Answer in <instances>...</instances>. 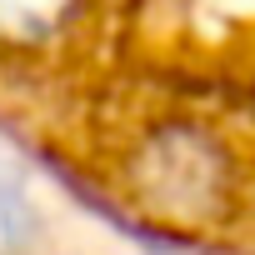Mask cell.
<instances>
[{
	"label": "cell",
	"instance_id": "1",
	"mask_svg": "<svg viewBox=\"0 0 255 255\" xmlns=\"http://www.w3.org/2000/svg\"><path fill=\"white\" fill-rule=\"evenodd\" d=\"M80 0H0V40L5 45H40L70 25Z\"/></svg>",
	"mask_w": 255,
	"mask_h": 255
},
{
	"label": "cell",
	"instance_id": "2",
	"mask_svg": "<svg viewBox=\"0 0 255 255\" xmlns=\"http://www.w3.org/2000/svg\"><path fill=\"white\" fill-rule=\"evenodd\" d=\"M40 230V210L20 180V170L0 155V255H25Z\"/></svg>",
	"mask_w": 255,
	"mask_h": 255
}]
</instances>
